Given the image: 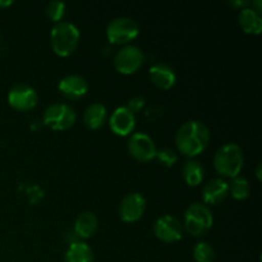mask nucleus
I'll return each mask as SVG.
<instances>
[{
  "label": "nucleus",
  "instance_id": "ddd939ff",
  "mask_svg": "<svg viewBox=\"0 0 262 262\" xmlns=\"http://www.w3.org/2000/svg\"><path fill=\"white\" fill-rule=\"evenodd\" d=\"M61 94L71 100H78L83 97L89 91V83L79 74H68L63 77L58 84Z\"/></svg>",
  "mask_w": 262,
  "mask_h": 262
},
{
  "label": "nucleus",
  "instance_id": "aec40b11",
  "mask_svg": "<svg viewBox=\"0 0 262 262\" xmlns=\"http://www.w3.org/2000/svg\"><path fill=\"white\" fill-rule=\"evenodd\" d=\"M205 169L199 160H188L183 166V178L191 187H197L204 181Z\"/></svg>",
  "mask_w": 262,
  "mask_h": 262
},
{
  "label": "nucleus",
  "instance_id": "9b49d317",
  "mask_svg": "<svg viewBox=\"0 0 262 262\" xmlns=\"http://www.w3.org/2000/svg\"><path fill=\"white\" fill-rule=\"evenodd\" d=\"M146 210V200L138 192L125 194L119 205L120 219L125 223H135L142 217Z\"/></svg>",
  "mask_w": 262,
  "mask_h": 262
},
{
  "label": "nucleus",
  "instance_id": "9d476101",
  "mask_svg": "<svg viewBox=\"0 0 262 262\" xmlns=\"http://www.w3.org/2000/svg\"><path fill=\"white\" fill-rule=\"evenodd\" d=\"M38 96L35 89L26 83H18L8 92V102L10 106L19 112H27L37 105Z\"/></svg>",
  "mask_w": 262,
  "mask_h": 262
},
{
  "label": "nucleus",
  "instance_id": "393cba45",
  "mask_svg": "<svg viewBox=\"0 0 262 262\" xmlns=\"http://www.w3.org/2000/svg\"><path fill=\"white\" fill-rule=\"evenodd\" d=\"M143 104H145V100H143V97L135 96L129 100V104H128L127 107L130 110V112L135 113V112H138V110L143 106Z\"/></svg>",
  "mask_w": 262,
  "mask_h": 262
},
{
  "label": "nucleus",
  "instance_id": "412c9836",
  "mask_svg": "<svg viewBox=\"0 0 262 262\" xmlns=\"http://www.w3.org/2000/svg\"><path fill=\"white\" fill-rule=\"evenodd\" d=\"M229 193L232 194L233 199L235 200L248 199L251 193V187L247 179L239 176L233 178L232 183L229 184Z\"/></svg>",
  "mask_w": 262,
  "mask_h": 262
},
{
  "label": "nucleus",
  "instance_id": "f3484780",
  "mask_svg": "<svg viewBox=\"0 0 262 262\" xmlns=\"http://www.w3.org/2000/svg\"><path fill=\"white\" fill-rule=\"evenodd\" d=\"M99 228V219L91 211H83L74 222V232L81 238H91Z\"/></svg>",
  "mask_w": 262,
  "mask_h": 262
},
{
  "label": "nucleus",
  "instance_id": "dca6fc26",
  "mask_svg": "<svg viewBox=\"0 0 262 262\" xmlns=\"http://www.w3.org/2000/svg\"><path fill=\"white\" fill-rule=\"evenodd\" d=\"M238 22L241 28L250 35H260L262 31L261 13L251 7L242 8L238 14Z\"/></svg>",
  "mask_w": 262,
  "mask_h": 262
},
{
  "label": "nucleus",
  "instance_id": "a878e982",
  "mask_svg": "<svg viewBox=\"0 0 262 262\" xmlns=\"http://www.w3.org/2000/svg\"><path fill=\"white\" fill-rule=\"evenodd\" d=\"M12 0H0V8H7L12 5Z\"/></svg>",
  "mask_w": 262,
  "mask_h": 262
},
{
  "label": "nucleus",
  "instance_id": "20e7f679",
  "mask_svg": "<svg viewBox=\"0 0 262 262\" xmlns=\"http://www.w3.org/2000/svg\"><path fill=\"white\" fill-rule=\"evenodd\" d=\"M214 224V215L207 205L194 202L187 207L184 212V228L194 237H201L211 229Z\"/></svg>",
  "mask_w": 262,
  "mask_h": 262
},
{
  "label": "nucleus",
  "instance_id": "f257e3e1",
  "mask_svg": "<svg viewBox=\"0 0 262 262\" xmlns=\"http://www.w3.org/2000/svg\"><path fill=\"white\" fill-rule=\"evenodd\" d=\"M210 142V130L200 120H188L177 130L176 145L183 155L194 158L206 150Z\"/></svg>",
  "mask_w": 262,
  "mask_h": 262
},
{
  "label": "nucleus",
  "instance_id": "6e6552de",
  "mask_svg": "<svg viewBox=\"0 0 262 262\" xmlns=\"http://www.w3.org/2000/svg\"><path fill=\"white\" fill-rule=\"evenodd\" d=\"M128 151L136 160L142 163H147L155 159L158 152L152 138L143 132H136L130 135L128 140Z\"/></svg>",
  "mask_w": 262,
  "mask_h": 262
},
{
  "label": "nucleus",
  "instance_id": "1a4fd4ad",
  "mask_svg": "<svg viewBox=\"0 0 262 262\" xmlns=\"http://www.w3.org/2000/svg\"><path fill=\"white\" fill-rule=\"evenodd\" d=\"M154 233L156 238L163 242H178L183 235V225L179 222L178 217L165 214L158 217L154 223Z\"/></svg>",
  "mask_w": 262,
  "mask_h": 262
},
{
  "label": "nucleus",
  "instance_id": "7ed1b4c3",
  "mask_svg": "<svg viewBox=\"0 0 262 262\" xmlns=\"http://www.w3.org/2000/svg\"><path fill=\"white\" fill-rule=\"evenodd\" d=\"M81 33L76 25L68 20H60L51 28L50 40L53 51L59 56H68L78 46Z\"/></svg>",
  "mask_w": 262,
  "mask_h": 262
},
{
  "label": "nucleus",
  "instance_id": "f03ea898",
  "mask_svg": "<svg viewBox=\"0 0 262 262\" xmlns=\"http://www.w3.org/2000/svg\"><path fill=\"white\" fill-rule=\"evenodd\" d=\"M245 163V154L238 143L229 142L217 148L214 155V168L220 176L235 178Z\"/></svg>",
  "mask_w": 262,
  "mask_h": 262
},
{
  "label": "nucleus",
  "instance_id": "4be33fe9",
  "mask_svg": "<svg viewBox=\"0 0 262 262\" xmlns=\"http://www.w3.org/2000/svg\"><path fill=\"white\" fill-rule=\"evenodd\" d=\"M193 258L196 262H214V247L209 242H199L193 248Z\"/></svg>",
  "mask_w": 262,
  "mask_h": 262
},
{
  "label": "nucleus",
  "instance_id": "a211bd4d",
  "mask_svg": "<svg viewBox=\"0 0 262 262\" xmlns=\"http://www.w3.org/2000/svg\"><path fill=\"white\" fill-rule=\"evenodd\" d=\"M106 119L107 110L101 102H94V104L89 105L83 113L84 124L91 129H97V128L102 127Z\"/></svg>",
  "mask_w": 262,
  "mask_h": 262
},
{
  "label": "nucleus",
  "instance_id": "4468645a",
  "mask_svg": "<svg viewBox=\"0 0 262 262\" xmlns=\"http://www.w3.org/2000/svg\"><path fill=\"white\" fill-rule=\"evenodd\" d=\"M229 194V183L222 178H215L207 182L202 188V200L207 205H217Z\"/></svg>",
  "mask_w": 262,
  "mask_h": 262
},
{
  "label": "nucleus",
  "instance_id": "6ab92c4d",
  "mask_svg": "<svg viewBox=\"0 0 262 262\" xmlns=\"http://www.w3.org/2000/svg\"><path fill=\"white\" fill-rule=\"evenodd\" d=\"M64 262H94V252L87 243L77 241L67 250Z\"/></svg>",
  "mask_w": 262,
  "mask_h": 262
},
{
  "label": "nucleus",
  "instance_id": "bb28decb",
  "mask_svg": "<svg viewBox=\"0 0 262 262\" xmlns=\"http://www.w3.org/2000/svg\"><path fill=\"white\" fill-rule=\"evenodd\" d=\"M256 176H257L258 181H261V163L257 164V169H256Z\"/></svg>",
  "mask_w": 262,
  "mask_h": 262
},
{
  "label": "nucleus",
  "instance_id": "2eb2a0df",
  "mask_svg": "<svg viewBox=\"0 0 262 262\" xmlns=\"http://www.w3.org/2000/svg\"><path fill=\"white\" fill-rule=\"evenodd\" d=\"M150 79L156 87L161 90H169L176 84L177 74L170 66L164 63H156L150 68Z\"/></svg>",
  "mask_w": 262,
  "mask_h": 262
},
{
  "label": "nucleus",
  "instance_id": "39448f33",
  "mask_svg": "<svg viewBox=\"0 0 262 262\" xmlns=\"http://www.w3.org/2000/svg\"><path fill=\"white\" fill-rule=\"evenodd\" d=\"M140 33V26L129 17H117L110 20L106 27V36L110 42L128 45Z\"/></svg>",
  "mask_w": 262,
  "mask_h": 262
},
{
  "label": "nucleus",
  "instance_id": "f8f14e48",
  "mask_svg": "<svg viewBox=\"0 0 262 262\" xmlns=\"http://www.w3.org/2000/svg\"><path fill=\"white\" fill-rule=\"evenodd\" d=\"M110 129L120 137L129 136L136 127L135 113L127 106H119L112 113L109 118Z\"/></svg>",
  "mask_w": 262,
  "mask_h": 262
},
{
  "label": "nucleus",
  "instance_id": "5701e85b",
  "mask_svg": "<svg viewBox=\"0 0 262 262\" xmlns=\"http://www.w3.org/2000/svg\"><path fill=\"white\" fill-rule=\"evenodd\" d=\"M46 14L53 22H60L66 14V3L60 0H53L46 5Z\"/></svg>",
  "mask_w": 262,
  "mask_h": 262
},
{
  "label": "nucleus",
  "instance_id": "423d86ee",
  "mask_svg": "<svg viewBox=\"0 0 262 262\" xmlns=\"http://www.w3.org/2000/svg\"><path fill=\"white\" fill-rule=\"evenodd\" d=\"M76 110L68 104L54 102L43 113V123L54 130H66L76 123Z\"/></svg>",
  "mask_w": 262,
  "mask_h": 262
},
{
  "label": "nucleus",
  "instance_id": "0eeeda50",
  "mask_svg": "<svg viewBox=\"0 0 262 262\" xmlns=\"http://www.w3.org/2000/svg\"><path fill=\"white\" fill-rule=\"evenodd\" d=\"M145 61L143 51L136 45H124L114 58V66L122 74H132L142 67Z\"/></svg>",
  "mask_w": 262,
  "mask_h": 262
},
{
  "label": "nucleus",
  "instance_id": "b1692460",
  "mask_svg": "<svg viewBox=\"0 0 262 262\" xmlns=\"http://www.w3.org/2000/svg\"><path fill=\"white\" fill-rule=\"evenodd\" d=\"M155 158H158L159 161L161 164H164L165 166L174 165L177 163V160H178V155L176 154V151H173L169 147H164L160 151H158Z\"/></svg>",
  "mask_w": 262,
  "mask_h": 262
}]
</instances>
